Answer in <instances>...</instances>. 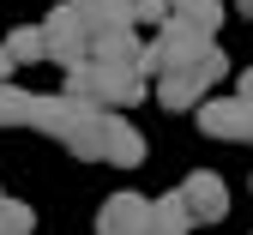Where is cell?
Masks as SVG:
<instances>
[{
    "mask_svg": "<svg viewBox=\"0 0 253 235\" xmlns=\"http://www.w3.org/2000/svg\"><path fill=\"white\" fill-rule=\"evenodd\" d=\"M126 18H133V30L139 24H157V30H163L169 24V0H126Z\"/></svg>",
    "mask_w": 253,
    "mask_h": 235,
    "instance_id": "cell-15",
    "label": "cell"
},
{
    "mask_svg": "<svg viewBox=\"0 0 253 235\" xmlns=\"http://www.w3.org/2000/svg\"><path fill=\"white\" fill-rule=\"evenodd\" d=\"M169 18L199 24L205 37H217V24H223V0H169Z\"/></svg>",
    "mask_w": 253,
    "mask_h": 235,
    "instance_id": "cell-11",
    "label": "cell"
},
{
    "mask_svg": "<svg viewBox=\"0 0 253 235\" xmlns=\"http://www.w3.org/2000/svg\"><path fill=\"white\" fill-rule=\"evenodd\" d=\"M67 96H79V103H90V109H133L145 96V73L109 66V60H84V66L67 73Z\"/></svg>",
    "mask_w": 253,
    "mask_h": 235,
    "instance_id": "cell-1",
    "label": "cell"
},
{
    "mask_svg": "<svg viewBox=\"0 0 253 235\" xmlns=\"http://www.w3.org/2000/svg\"><path fill=\"white\" fill-rule=\"evenodd\" d=\"M12 73H18V60H12V48H6V43H0V85H6Z\"/></svg>",
    "mask_w": 253,
    "mask_h": 235,
    "instance_id": "cell-16",
    "label": "cell"
},
{
    "mask_svg": "<svg viewBox=\"0 0 253 235\" xmlns=\"http://www.w3.org/2000/svg\"><path fill=\"white\" fill-rule=\"evenodd\" d=\"M42 43H48V60L60 66V73H73V66L90 60V30L79 24L73 6H54V12L42 18Z\"/></svg>",
    "mask_w": 253,
    "mask_h": 235,
    "instance_id": "cell-3",
    "label": "cell"
},
{
    "mask_svg": "<svg viewBox=\"0 0 253 235\" xmlns=\"http://www.w3.org/2000/svg\"><path fill=\"white\" fill-rule=\"evenodd\" d=\"M103 133H109V109H79V121H73V133L60 145H67L73 157H84V163H103Z\"/></svg>",
    "mask_w": 253,
    "mask_h": 235,
    "instance_id": "cell-8",
    "label": "cell"
},
{
    "mask_svg": "<svg viewBox=\"0 0 253 235\" xmlns=\"http://www.w3.org/2000/svg\"><path fill=\"white\" fill-rule=\"evenodd\" d=\"M30 109H37V91H24V85H0V127H30Z\"/></svg>",
    "mask_w": 253,
    "mask_h": 235,
    "instance_id": "cell-12",
    "label": "cell"
},
{
    "mask_svg": "<svg viewBox=\"0 0 253 235\" xmlns=\"http://www.w3.org/2000/svg\"><path fill=\"white\" fill-rule=\"evenodd\" d=\"M181 199H187V211H193V223H223L229 217V187H223V175H211V169L187 175Z\"/></svg>",
    "mask_w": 253,
    "mask_h": 235,
    "instance_id": "cell-5",
    "label": "cell"
},
{
    "mask_svg": "<svg viewBox=\"0 0 253 235\" xmlns=\"http://www.w3.org/2000/svg\"><path fill=\"white\" fill-rule=\"evenodd\" d=\"M6 48H12V60H18V66H24V60H48L42 24H24V30H12V37H6Z\"/></svg>",
    "mask_w": 253,
    "mask_h": 235,
    "instance_id": "cell-13",
    "label": "cell"
},
{
    "mask_svg": "<svg viewBox=\"0 0 253 235\" xmlns=\"http://www.w3.org/2000/svg\"><path fill=\"white\" fill-rule=\"evenodd\" d=\"M235 6H241V12H247V18H253V0H235Z\"/></svg>",
    "mask_w": 253,
    "mask_h": 235,
    "instance_id": "cell-18",
    "label": "cell"
},
{
    "mask_svg": "<svg viewBox=\"0 0 253 235\" xmlns=\"http://www.w3.org/2000/svg\"><path fill=\"white\" fill-rule=\"evenodd\" d=\"M145 163V139L133 121H121V109H109V133H103V169H139Z\"/></svg>",
    "mask_w": 253,
    "mask_h": 235,
    "instance_id": "cell-7",
    "label": "cell"
},
{
    "mask_svg": "<svg viewBox=\"0 0 253 235\" xmlns=\"http://www.w3.org/2000/svg\"><path fill=\"white\" fill-rule=\"evenodd\" d=\"M235 96H241V103H253V73H235Z\"/></svg>",
    "mask_w": 253,
    "mask_h": 235,
    "instance_id": "cell-17",
    "label": "cell"
},
{
    "mask_svg": "<svg viewBox=\"0 0 253 235\" xmlns=\"http://www.w3.org/2000/svg\"><path fill=\"white\" fill-rule=\"evenodd\" d=\"M199 133L205 139H223V145H247L253 139V103L241 96H223V103H199Z\"/></svg>",
    "mask_w": 253,
    "mask_h": 235,
    "instance_id": "cell-4",
    "label": "cell"
},
{
    "mask_svg": "<svg viewBox=\"0 0 253 235\" xmlns=\"http://www.w3.org/2000/svg\"><path fill=\"white\" fill-rule=\"evenodd\" d=\"M37 229V211L24 205V199H6L0 193V235H30Z\"/></svg>",
    "mask_w": 253,
    "mask_h": 235,
    "instance_id": "cell-14",
    "label": "cell"
},
{
    "mask_svg": "<svg viewBox=\"0 0 253 235\" xmlns=\"http://www.w3.org/2000/svg\"><path fill=\"white\" fill-rule=\"evenodd\" d=\"M97 235H151V199L109 193L103 211H97Z\"/></svg>",
    "mask_w": 253,
    "mask_h": 235,
    "instance_id": "cell-6",
    "label": "cell"
},
{
    "mask_svg": "<svg viewBox=\"0 0 253 235\" xmlns=\"http://www.w3.org/2000/svg\"><path fill=\"white\" fill-rule=\"evenodd\" d=\"M90 60H109V66H133V73H145V43H139V30H115V37H97V43H90Z\"/></svg>",
    "mask_w": 253,
    "mask_h": 235,
    "instance_id": "cell-10",
    "label": "cell"
},
{
    "mask_svg": "<svg viewBox=\"0 0 253 235\" xmlns=\"http://www.w3.org/2000/svg\"><path fill=\"white\" fill-rule=\"evenodd\" d=\"M223 73H229V54H223V48H211V54H199L193 66H175V73L157 79V103H163V109H199V103H205V91L223 79Z\"/></svg>",
    "mask_w": 253,
    "mask_h": 235,
    "instance_id": "cell-2",
    "label": "cell"
},
{
    "mask_svg": "<svg viewBox=\"0 0 253 235\" xmlns=\"http://www.w3.org/2000/svg\"><path fill=\"white\" fill-rule=\"evenodd\" d=\"M67 6H73L79 24L90 30V43H97V37H115V30H133V18H126V0H67Z\"/></svg>",
    "mask_w": 253,
    "mask_h": 235,
    "instance_id": "cell-9",
    "label": "cell"
}]
</instances>
